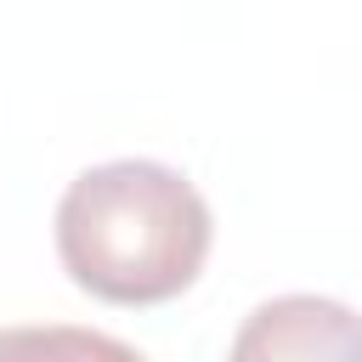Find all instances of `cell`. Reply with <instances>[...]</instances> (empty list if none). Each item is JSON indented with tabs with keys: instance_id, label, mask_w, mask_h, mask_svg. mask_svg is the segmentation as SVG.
Returning a JSON list of instances; mask_svg holds the SVG:
<instances>
[{
	"instance_id": "cell-3",
	"label": "cell",
	"mask_w": 362,
	"mask_h": 362,
	"mask_svg": "<svg viewBox=\"0 0 362 362\" xmlns=\"http://www.w3.org/2000/svg\"><path fill=\"white\" fill-rule=\"evenodd\" d=\"M0 362H147V356L96 328L23 322V328H0Z\"/></svg>"
},
{
	"instance_id": "cell-2",
	"label": "cell",
	"mask_w": 362,
	"mask_h": 362,
	"mask_svg": "<svg viewBox=\"0 0 362 362\" xmlns=\"http://www.w3.org/2000/svg\"><path fill=\"white\" fill-rule=\"evenodd\" d=\"M226 362H362V317L322 294H283L243 317Z\"/></svg>"
},
{
	"instance_id": "cell-1",
	"label": "cell",
	"mask_w": 362,
	"mask_h": 362,
	"mask_svg": "<svg viewBox=\"0 0 362 362\" xmlns=\"http://www.w3.org/2000/svg\"><path fill=\"white\" fill-rule=\"evenodd\" d=\"M204 192L153 158H113L68 181L57 204L62 272L107 305H164L209 260Z\"/></svg>"
}]
</instances>
